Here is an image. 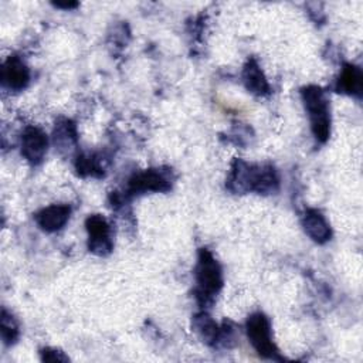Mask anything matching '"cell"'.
Listing matches in <instances>:
<instances>
[{"label":"cell","mask_w":363,"mask_h":363,"mask_svg":"<svg viewBox=\"0 0 363 363\" xmlns=\"http://www.w3.org/2000/svg\"><path fill=\"white\" fill-rule=\"evenodd\" d=\"M302 225L305 233L318 244H323L328 240H330L332 231L329 227V223L326 221L325 216L315 208H309L305 211V216L302 218Z\"/></svg>","instance_id":"10"},{"label":"cell","mask_w":363,"mask_h":363,"mask_svg":"<svg viewBox=\"0 0 363 363\" xmlns=\"http://www.w3.org/2000/svg\"><path fill=\"white\" fill-rule=\"evenodd\" d=\"M193 328L196 333L208 345H214L221 337V329L206 313H200L193 319Z\"/></svg>","instance_id":"13"},{"label":"cell","mask_w":363,"mask_h":363,"mask_svg":"<svg viewBox=\"0 0 363 363\" xmlns=\"http://www.w3.org/2000/svg\"><path fill=\"white\" fill-rule=\"evenodd\" d=\"M0 332H1V337L3 342L6 345H11L16 342V339L18 337V326L14 320V318L7 313L6 309L1 311V318H0Z\"/></svg>","instance_id":"14"},{"label":"cell","mask_w":363,"mask_h":363,"mask_svg":"<svg viewBox=\"0 0 363 363\" xmlns=\"http://www.w3.org/2000/svg\"><path fill=\"white\" fill-rule=\"evenodd\" d=\"M0 79L7 89L21 91L30 82V69L20 57L10 55L1 65Z\"/></svg>","instance_id":"6"},{"label":"cell","mask_w":363,"mask_h":363,"mask_svg":"<svg viewBox=\"0 0 363 363\" xmlns=\"http://www.w3.org/2000/svg\"><path fill=\"white\" fill-rule=\"evenodd\" d=\"M77 170L82 176H101L104 169L99 164V159L95 156H78L77 159Z\"/></svg>","instance_id":"15"},{"label":"cell","mask_w":363,"mask_h":363,"mask_svg":"<svg viewBox=\"0 0 363 363\" xmlns=\"http://www.w3.org/2000/svg\"><path fill=\"white\" fill-rule=\"evenodd\" d=\"M85 227L89 237V241H88L89 251L98 255L109 254L112 250V241H111V228L108 221L99 214H92L86 218Z\"/></svg>","instance_id":"5"},{"label":"cell","mask_w":363,"mask_h":363,"mask_svg":"<svg viewBox=\"0 0 363 363\" xmlns=\"http://www.w3.org/2000/svg\"><path fill=\"white\" fill-rule=\"evenodd\" d=\"M54 6H57V7H62V9H74V7H77L78 6V3H54Z\"/></svg>","instance_id":"17"},{"label":"cell","mask_w":363,"mask_h":363,"mask_svg":"<svg viewBox=\"0 0 363 363\" xmlns=\"http://www.w3.org/2000/svg\"><path fill=\"white\" fill-rule=\"evenodd\" d=\"M278 174L269 164H248L242 160H235L227 186L235 193L257 191V193H272L278 189Z\"/></svg>","instance_id":"1"},{"label":"cell","mask_w":363,"mask_h":363,"mask_svg":"<svg viewBox=\"0 0 363 363\" xmlns=\"http://www.w3.org/2000/svg\"><path fill=\"white\" fill-rule=\"evenodd\" d=\"M47 135L37 126H28L21 136V155L33 164L40 163L47 153Z\"/></svg>","instance_id":"8"},{"label":"cell","mask_w":363,"mask_h":363,"mask_svg":"<svg viewBox=\"0 0 363 363\" xmlns=\"http://www.w3.org/2000/svg\"><path fill=\"white\" fill-rule=\"evenodd\" d=\"M242 82L245 88L255 95H267L269 92V84L254 58L248 60L244 65Z\"/></svg>","instance_id":"11"},{"label":"cell","mask_w":363,"mask_h":363,"mask_svg":"<svg viewBox=\"0 0 363 363\" xmlns=\"http://www.w3.org/2000/svg\"><path fill=\"white\" fill-rule=\"evenodd\" d=\"M196 298L201 306L210 305L223 286V272L221 267L214 258V255L201 248L199 251L197 265H196Z\"/></svg>","instance_id":"2"},{"label":"cell","mask_w":363,"mask_h":363,"mask_svg":"<svg viewBox=\"0 0 363 363\" xmlns=\"http://www.w3.org/2000/svg\"><path fill=\"white\" fill-rule=\"evenodd\" d=\"M337 91L353 95V96H360L363 91V74L359 67L346 64L342 69V74L337 79Z\"/></svg>","instance_id":"12"},{"label":"cell","mask_w":363,"mask_h":363,"mask_svg":"<svg viewBox=\"0 0 363 363\" xmlns=\"http://www.w3.org/2000/svg\"><path fill=\"white\" fill-rule=\"evenodd\" d=\"M170 189V179L159 169H149L133 174L128 183V191L132 194L140 191H167Z\"/></svg>","instance_id":"7"},{"label":"cell","mask_w":363,"mask_h":363,"mask_svg":"<svg viewBox=\"0 0 363 363\" xmlns=\"http://www.w3.org/2000/svg\"><path fill=\"white\" fill-rule=\"evenodd\" d=\"M71 214V207L68 204H51L35 213L34 220L43 231L54 233L64 227Z\"/></svg>","instance_id":"9"},{"label":"cell","mask_w":363,"mask_h":363,"mask_svg":"<svg viewBox=\"0 0 363 363\" xmlns=\"http://www.w3.org/2000/svg\"><path fill=\"white\" fill-rule=\"evenodd\" d=\"M245 329L252 347L258 352L259 356L272 360H282L271 337L269 320L262 312H255L250 315L245 323Z\"/></svg>","instance_id":"4"},{"label":"cell","mask_w":363,"mask_h":363,"mask_svg":"<svg viewBox=\"0 0 363 363\" xmlns=\"http://www.w3.org/2000/svg\"><path fill=\"white\" fill-rule=\"evenodd\" d=\"M301 96L309 116L311 129L318 142L325 143L330 135V108L325 91L316 85L302 88Z\"/></svg>","instance_id":"3"},{"label":"cell","mask_w":363,"mask_h":363,"mask_svg":"<svg viewBox=\"0 0 363 363\" xmlns=\"http://www.w3.org/2000/svg\"><path fill=\"white\" fill-rule=\"evenodd\" d=\"M41 359L47 360V362H65L68 360L62 352L55 350V349H43L41 350Z\"/></svg>","instance_id":"16"}]
</instances>
